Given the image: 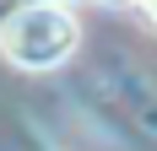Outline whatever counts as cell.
I'll use <instances>...</instances> for the list:
<instances>
[{
  "mask_svg": "<svg viewBox=\"0 0 157 151\" xmlns=\"http://www.w3.org/2000/svg\"><path fill=\"white\" fill-rule=\"evenodd\" d=\"M81 43V22L71 6L60 0H33V6H16L6 22H0V54L16 65V70H54L76 54Z\"/></svg>",
  "mask_w": 157,
  "mask_h": 151,
  "instance_id": "6da1fadb",
  "label": "cell"
},
{
  "mask_svg": "<svg viewBox=\"0 0 157 151\" xmlns=\"http://www.w3.org/2000/svg\"><path fill=\"white\" fill-rule=\"evenodd\" d=\"M114 6H130V11H146V16H157V0H114Z\"/></svg>",
  "mask_w": 157,
  "mask_h": 151,
  "instance_id": "7a4b0ae2",
  "label": "cell"
}]
</instances>
